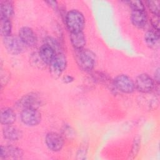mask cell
Returning a JSON list of instances; mask_svg holds the SVG:
<instances>
[{"label": "cell", "instance_id": "obj_6", "mask_svg": "<svg viewBox=\"0 0 160 160\" xmlns=\"http://www.w3.org/2000/svg\"><path fill=\"white\" fill-rule=\"evenodd\" d=\"M42 104L40 96L35 92H31L24 95L18 102V106L24 109H38Z\"/></svg>", "mask_w": 160, "mask_h": 160}, {"label": "cell", "instance_id": "obj_18", "mask_svg": "<svg viewBox=\"0 0 160 160\" xmlns=\"http://www.w3.org/2000/svg\"><path fill=\"white\" fill-rule=\"evenodd\" d=\"M159 40V31L154 29L148 31L144 34V41L146 44L151 48L155 47L158 44Z\"/></svg>", "mask_w": 160, "mask_h": 160}, {"label": "cell", "instance_id": "obj_10", "mask_svg": "<svg viewBox=\"0 0 160 160\" xmlns=\"http://www.w3.org/2000/svg\"><path fill=\"white\" fill-rule=\"evenodd\" d=\"M19 38L27 46H34L36 44L38 39L35 32L31 28L24 26L19 31Z\"/></svg>", "mask_w": 160, "mask_h": 160}, {"label": "cell", "instance_id": "obj_7", "mask_svg": "<svg viewBox=\"0 0 160 160\" xmlns=\"http://www.w3.org/2000/svg\"><path fill=\"white\" fill-rule=\"evenodd\" d=\"M135 88L142 93H149L154 88V81L147 74H139L136 79Z\"/></svg>", "mask_w": 160, "mask_h": 160}, {"label": "cell", "instance_id": "obj_23", "mask_svg": "<svg viewBox=\"0 0 160 160\" xmlns=\"http://www.w3.org/2000/svg\"><path fill=\"white\" fill-rule=\"evenodd\" d=\"M159 16H154L151 19V23L154 30L159 31Z\"/></svg>", "mask_w": 160, "mask_h": 160}, {"label": "cell", "instance_id": "obj_3", "mask_svg": "<svg viewBox=\"0 0 160 160\" xmlns=\"http://www.w3.org/2000/svg\"><path fill=\"white\" fill-rule=\"evenodd\" d=\"M67 66V59L62 52H57L52 61L49 64V72L54 78H58Z\"/></svg>", "mask_w": 160, "mask_h": 160}, {"label": "cell", "instance_id": "obj_27", "mask_svg": "<svg viewBox=\"0 0 160 160\" xmlns=\"http://www.w3.org/2000/svg\"><path fill=\"white\" fill-rule=\"evenodd\" d=\"M47 3H48L51 7H52L54 9H56L58 7V4L56 1H49L46 2Z\"/></svg>", "mask_w": 160, "mask_h": 160}, {"label": "cell", "instance_id": "obj_26", "mask_svg": "<svg viewBox=\"0 0 160 160\" xmlns=\"http://www.w3.org/2000/svg\"><path fill=\"white\" fill-rule=\"evenodd\" d=\"M73 78L71 76H66L63 79V81L65 83H70L72 81H73Z\"/></svg>", "mask_w": 160, "mask_h": 160}, {"label": "cell", "instance_id": "obj_4", "mask_svg": "<svg viewBox=\"0 0 160 160\" xmlns=\"http://www.w3.org/2000/svg\"><path fill=\"white\" fill-rule=\"evenodd\" d=\"M3 43L7 51L13 55L22 53L24 51L26 46L19 37L12 35L4 37Z\"/></svg>", "mask_w": 160, "mask_h": 160}, {"label": "cell", "instance_id": "obj_16", "mask_svg": "<svg viewBox=\"0 0 160 160\" xmlns=\"http://www.w3.org/2000/svg\"><path fill=\"white\" fill-rule=\"evenodd\" d=\"M16 119L15 112L11 108H4L1 112V122L4 125L12 124Z\"/></svg>", "mask_w": 160, "mask_h": 160}, {"label": "cell", "instance_id": "obj_11", "mask_svg": "<svg viewBox=\"0 0 160 160\" xmlns=\"http://www.w3.org/2000/svg\"><path fill=\"white\" fill-rule=\"evenodd\" d=\"M23 156L22 150L16 146H1L0 158L1 159H19Z\"/></svg>", "mask_w": 160, "mask_h": 160}, {"label": "cell", "instance_id": "obj_15", "mask_svg": "<svg viewBox=\"0 0 160 160\" xmlns=\"http://www.w3.org/2000/svg\"><path fill=\"white\" fill-rule=\"evenodd\" d=\"M70 39L72 46L76 50L83 49L86 44V37L82 31L71 32Z\"/></svg>", "mask_w": 160, "mask_h": 160}, {"label": "cell", "instance_id": "obj_9", "mask_svg": "<svg viewBox=\"0 0 160 160\" xmlns=\"http://www.w3.org/2000/svg\"><path fill=\"white\" fill-rule=\"evenodd\" d=\"M45 142L48 148L53 151H60L64 145L62 137L55 132L48 133L46 136Z\"/></svg>", "mask_w": 160, "mask_h": 160}, {"label": "cell", "instance_id": "obj_24", "mask_svg": "<svg viewBox=\"0 0 160 160\" xmlns=\"http://www.w3.org/2000/svg\"><path fill=\"white\" fill-rule=\"evenodd\" d=\"M79 153L78 154V156H79V158L80 159H82V156H86V146H81L80 148V149L79 150Z\"/></svg>", "mask_w": 160, "mask_h": 160}, {"label": "cell", "instance_id": "obj_5", "mask_svg": "<svg viewBox=\"0 0 160 160\" xmlns=\"http://www.w3.org/2000/svg\"><path fill=\"white\" fill-rule=\"evenodd\" d=\"M113 84L118 90L124 93H131L135 89L134 82L125 74L117 76L113 80Z\"/></svg>", "mask_w": 160, "mask_h": 160}, {"label": "cell", "instance_id": "obj_2", "mask_svg": "<svg viewBox=\"0 0 160 160\" xmlns=\"http://www.w3.org/2000/svg\"><path fill=\"white\" fill-rule=\"evenodd\" d=\"M76 62L79 67L84 71H91L96 64L95 54L88 49L77 50Z\"/></svg>", "mask_w": 160, "mask_h": 160}, {"label": "cell", "instance_id": "obj_19", "mask_svg": "<svg viewBox=\"0 0 160 160\" xmlns=\"http://www.w3.org/2000/svg\"><path fill=\"white\" fill-rule=\"evenodd\" d=\"M0 28L1 35L4 38L11 35L12 24L10 19L6 18H1Z\"/></svg>", "mask_w": 160, "mask_h": 160}, {"label": "cell", "instance_id": "obj_17", "mask_svg": "<svg viewBox=\"0 0 160 160\" xmlns=\"http://www.w3.org/2000/svg\"><path fill=\"white\" fill-rule=\"evenodd\" d=\"M14 12V8L11 1H1L0 2L1 18L10 19Z\"/></svg>", "mask_w": 160, "mask_h": 160}, {"label": "cell", "instance_id": "obj_20", "mask_svg": "<svg viewBox=\"0 0 160 160\" xmlns=\"http://www.w3.org/2000/svg\"><path fill=\"white\" fill-rule=\"evenodd\" d=\"M149 11L154 16H159L160 2L158 1H148L146 2Z\"/></svg>", "mask_w": 160, "mask_h": 160}, {"label": "cell", "instance_id": "obj_22", "mask_svg": "<svg viewBox=\"0 0 160 160\" xmlns=\"http://www.w3.org/2000/svg\"><path fill=\"white\" fill-rule=\"evenodd\" d=\"M132 11H145V6L141 1H129L128 2Z\"/></svg>", "mask_w": 160, "mask_h": 160}, {"label": "cell", "instance_id": "obj_21", "mask_svg": "<svg viewBox=\"0 0 160 160\" xmlns=\"http://www.w3.org/2000/svg\"><path fill=\"white\" fill-rule=\"evenodd\" d=\"M140 144H141V139L139 136H137L136 137L134 138V139L133 141L131 151V154L129 155V158H134L137 155V154L139 151V149L140 148Z\"/></svg>", "mask_w": 160, "mask_h": 160}, {"label": "cell", "instance_id": "obj_8", "mask_svg": "<svg viewBox=\"0 0 160 160\" xmlns=\"http://www.w3.org/2000/svg\"><path fill=\"white\" fill-rule=\"evenodd\" d=\"M21 119L25 125L34 126L41 122V115L36 109H24L21 113Z\"/></svg>", "mask_w": 160, "mask_h": 160}, {"label": "cell", "instance_id": "obj_1", "mask_svg": "<svg viewBox=\"0 0 160 160\" xmlns=\"http://www.w3.org/2000/svg\"><path fill=\"white\" fill-rule=\"evenodd\" d=\"M65 22L71 32H81L84 27L85 18L81 12L72 9L66 14Z\"/></svg>", "mask_w": 160, "mask_h": 160}, {"label": "cell", "instance_id": "obj_14", "mask_svg": "<svg viewBox=\"0 0 160 160\" xmlns=\"http://www.w3.org/2000/svg\"><path fill=\"white\" fill-rule=\"evenodd\" d=\"M2 134L5 139L11 141H18L22 136V132L20 129L12 124L5 125L2 129Z\"/></svg>", "mask_w": 160, "mask_h": 160}, {"label": "cell", "instance_id": "obj_13", "mask_svg": "<svg viewBox=\"0 0 160 160\" xmlns=\"http://www.w3.org/2000/svg\"><path fill=\"white\" fill-rule=\"evenodd\" d=\"M131 20L132 24L138 28H144L148 21V16L145 11H132Z\"/></svg>", "mask_w": 160, "mask_h": 160}, {"label": "cell", "instance_id": "obj_12", "mask_svg": "<svg viewBox=\"0 0 160 160\" xmlns=\"http://www.w3.org/2000/svg\"><path fill=\"white\" fill-rule=\"evenodd\" d=\"M38 54L45 64H49L54 59L56 52L51 46L44 43L40 47Z\"/></svg>", "mask_w": 160, "mask_h": 160}, {"label": "cell", "instance_id": "obj_25", "mask_svg": "<svg viewBox=\"0 0 160 160\" xmlns=\"http://www.w3.org/2000/svg\"><path fill=\"white\" fill-rule=\"evenodd\" d=\"M154 82L158 85L159 84V68H158L154 73Z\"/></svg>", "mask_w": 160, "mask_h": 160}]
</instances>
